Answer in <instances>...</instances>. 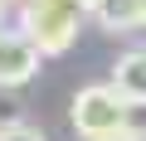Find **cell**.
<instances>
[{
  "label": "cell",
  "mask_w": 146,
  "mask_h": 141,
  "mask_svg": "<svg viewBox=\"0 0 146 141\" xmlns=\"http://www.w3.org/2000/svg\"><path fill=\"white\" fill-rule=\"evenodd\" d=\"M10 5H15V0H0V15H5V10H10Z\"/></svg>",
  "instance_id": "cell-10"
},
{
  "label": "cell",
  "mask_w": 146,
  "mask_h": 141,
  "mask_svg": "<svg viewBox=\"0 0 146 141\" xmlns=\"http://www.w3.org/2000/svg\"><path fill=\"white\" fill-rule=\"evenodd\" d=\"M112 93L127 107H146V49H127L112 68Z\"/></svg>",
  "instance_id": "cell-4"
},
{
  "label": "cell",
  "mask_w": 146,
  "mask_h": 141,
  "mask_svg": "<svg viewBox=\"0 0 146 141\" xmlns=\"http://www.w3.org/2000/svg\"><path fill=\"white\" fill-rule=\"evenodd\" d=\"M83 5L78 0H25V15H20V34L34 44L39 58H58L78 44L83 29Z\"/></svg>",
  "instance_id": "cell-1"
},
{
  "label": "cell",
  "mask_w": 146,
  "mask_h": 141,
  "mask_svg": "<svg viewBox=\"0 0 146 141\" xmlns=\"http://www.w3.org/2000/svg\"><path fill=\"white\" fill-rule=\"evenodd\" d=\"M10 122H25V117H20L15 97H5V93H0V126H10Z\"/></svg>",
  "instance_id": "cell-7"
},
{
  "label": "cell",
  "mask_w": 146,
  "mask_h": 141,
  "mask_svg": "<svg viewBox=\"0 0 146 141\" xmlns=\"http://www.w3.org/2000/svg\"><path fill=\"white\" fill-rule=\"evenodd\" d=\"M34 73H39V54H34V44H29L20 29H0V93L25 88Z\"/></svg>",
  "instance_id": "cell-3"
},
{
  "label": "cell",
  "mask_w": 146,
  "mask_h": 141,
  "mask_svg": "<svg viewBox=\"0 0 146 141\" xmlns=\"http://www.w3.org/2000/svg\"><path fill=\"white\" fill-rule=\"evenodd\" d=\"M78 5H83V10H88V15H93V10H98V5H102V0H78Z\"/></svg>",
  "instance_id": "cell-9"
},
{
  "label": "cell",
  "mask_w": 146,
  "mask_h": 141,
  "mask_svg": "<svg viewBox=\"0 0 146 141\" xmlns=\"http://www.w3.org/2000/svg\"><path fill=\"white\" fill-rule=\"evenodd\" d=\"M73 131H78L83 141H102L112 131H127V102L112 93V83H88L73 93Z\"/></svg>",
  "instance_id": "cell-2"
},
{
  "label": "cell",
  "mask_w": 146,
  "mask_h": 141,
  "mask_svg": "<svg viewBox=\"0 0 146 141\" xmlns=\"http://www.w3.org/2000/svg\"><path fill=\"white\" fill-rule=\"evenodd\" d=\"M93 15L102 20V29H136L146 24V0H102Z\"/></svg>",
  "instance_id": "cell-5"
},
{
  "label": "cell",
  "mask_w": 146,
  "mask_h": 141,
  "mask_svg": "<svg viewBox=\"0 0 146 141\" xmlns=\"http://www.w3.org/2000/svg\"><path fill=\"white\" fill-rule=\"evenodd\" d=\"M0 141H44V131L34 122H10V126H0Z\"/></svg>",
  "instance_id": "cell-6"
},
{
  "label": "cell",
  "mask_w": 146,
  "mask_h": 141,
  "mask_svg": "<svg viewBox=\"0 0 146 141\" xmlns=\"http://www.w3.org/2000/svg\"><path fill=\"white\" fill-rule=\"evenodd\" d=\"M102 141H141V136H131V131H112V136H102Z\"/></svg>",
  "instance_id": "cell-8"
}]
</instances>
